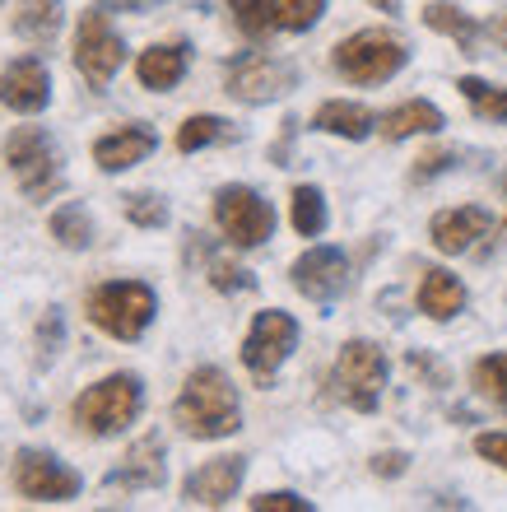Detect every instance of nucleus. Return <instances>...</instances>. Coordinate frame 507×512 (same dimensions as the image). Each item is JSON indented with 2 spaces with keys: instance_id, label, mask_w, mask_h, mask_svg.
<instances>
[{
  "instance_id": "obj_1",
  "label": "nucleus",
  "mask_w": 507,
  "mask_h": 512,
  "mask_svg": "<svg viewBox=\"0 0 507 512\" xmlns=\"http://www.w3.org/2000/svg\"><path fill=\"white\" fill-rule=\"evenodd\" d=\"M173 419L182 424V433L201 438V443H214V438H228V433L242 429V405L233 382L219 373V368H196L182 391L173 401Z\"/></svg>"
},
{
  "instance_id": "obj_2",
  "label": "nucleus",
  "mask_w": 507,
  "mask_h": 512,
  "mask_svg": "<svg viewBox=\"0 0 507 512\" xmlns=\"http://www.w3.org/2000/svg\"><path fill=\"white\" fill-rule=\"evenodd\" d=\"M154 289L140 280H107L89 294V322L112 340H140L154 322Z\"/></svg>"
},
{
  "instance_id": "obj_3",
  "label": "nucleus",
  "mask_w": 507,
  "mask_h": 512,
  "mask_svg": "<svg viewBox=\"0 0 507 512\" xmlns=\"http://www.w3.org/2000/svg\"><path fill=\"white\" fill-rule=\"evenodd\" d=\"M140 401H145L140 378H135V373H112V378L94 382V387L84 391L70 415H75V424H80L84 433H94V438H112V433H121L126 424H135Z\"/></svg>"
},
{
  "instance_id": "obj_4",
  "label": "nucleus",
  "mask_w": 507,
  "mask_h": 512,
  "mask_svg": "<svg viewBox=\"0 0 507 512\" xmlns=\"http://www.w3.org/2000/svg\"><path fill=\"white\" fill-rule=\"evenodd\" d=\"M5 163H10L14 182L28 201H52L61 191V154H56V140L42 126H19L5 140Z\"/></svg>"
},
{
  "instance_id": "obj_5",
  "label": "nucleus",
  "mask_w": 507,
  "mask_h": 512,
  "mask_svg": "<svg viewBox=\"0 0 507 512\" xmlns=\"http://www.w3.org/2000/svg\"><path fill=\"white\" fill-rule=\"evenodd\" d=\"M331 387H335V396H340L349 410H359V415L377 410L382 387H387V354L377 350L373 340H349L345 350L335 354Z\"/></svg>"
},
{
  "instance_id": "obj_6",
  "label": "nucleus",
  "mask_w": 507,
  "mask_h": 512,
  "mask_svg": "<svg viewBox=\"0 0 507 512\" xmlns=\"http://www.w3.org/2000/svg\"><path fill=\"white\" fill-rule=\"evenodd\" d=\"M405 61H410L405 42L382 33V28H363V33L340 42L331 56V66L340 70L349 84H387Z\"/></svg>"
},
{
  "instance_id": "obj_7",
  "label": "nucleus",
  "mask_w": 507,
  "mask_h": 512,
  "mask_svg": "<svg viewBox=\"0 0 507 512\" xmlns=\"http://www.w3.org/2000/svg\"><path fill=\"white\" fill-rule=\"evenodd\" d=\"M121 61H126V42L112 28L103 5H89L80 14V28H75V70H80L89 89H107L117 80Z\"/></svg>"
},
{
  "instance_id": "obj_8",
  "label": "nucleus",
  "mask_w": 507,
  "mask_h": 512,
  "mask_svg": "<svg viewBox=\"0 0 507 512\" xmlns=\"http://www.w3.org/2000/svg\"><path fill=\"white\" fill-rule=\"evenodd\" d=\"M214 224L233 247H261L275 233V210L252 187H219L214 191Z\"/></svg>"
},
{
  "instance_id": "obj_9",
  "label": "nucleus",
  "mask_w": 507,
  "mask_h": 512,
  "mask_svg": "<svg viewBox=\"0 0 507 512\" xmlns=\"http://www.w3.org/2000/svg\"><path fill=\"white\" fill-rule=\"evenodd\" d=\"M294 345H298V322L289 312H280V308L256 312L252 331L242 340V364H247V373H252L256 382H270L280 373L284 359L294 354Z\"/></svg>"
},
{
  "instance_id": "obj_10",
  "label": "nucleus",
  "mask_w": 507,
  "mask_h": 512,
  "mask_svg": "<svg viewBox=\"0 0 507 512\" xmlns=\"http://www.w3.org/2000/svg\"><path fill=\"white\" fill-rule=\"evenodd\" d=\"M247 38H270V33H303L321 19L326 0H228Z\"/></svg>"
},
{
  "instance_id": "obj_11",
  "label": "nucleus",
  "mask_w": 507,
  "mask_h": 512,
  "mask_svg": "<svg viewBox=\"0 0 507 512\" xmlns=\"http://www.w3.org/2000/svg\"><path fill=\"white\" fill-rule=\"evenodd\" d=\"M298 84L294 66L289 61H280V56L270 52H242L233 66H228V94L238 98V103H275V98H284L289 89Z\"/></svg>"
},
{
  "instance_id": "obj_12",
  "label": "nucleus",
  "mask_w": 507,
  "mask_h": 512,
  "mask_svg": "<svg viewBox=\"0 0 507 512\" xmlns=\"http://www.w3.org/2000/svg\"><path fill=\"white\" fill-rule=\"evenodd\" d=\"M14 489H19L28 503H66L80 494V475L70 471L61 457H52V452L24 447V452L14 457Z\"/></svg>"
},
{
  "instance_id": "obj_13",
  "label": "nucleus",
  "mask_w": 507,
  "mask_h": 512,
  "mask_svg": "<svg viewBox=\"0 0 507 512\" xmlns=\"http://www.w3.org/2000/svg\"><path fill=\"white\" fill-rule=\"evenodd\" d=\"M294 289L312 303H331L349 289V261L340 247H312L294 261Z\"/></svg>"
},
{
  "instance_id": "obj_14",
  "label": "nucleus",
  "mask_w": 507,
  "mask_h": 512,
  "mask_svg": "<svg viewBox=\"0 0 507 512\" xmlns=\"http://www.w3.org/2000/svg\"><path fill=\"white\" fill-rule=\"evenodd\" d=\"M242 475H247V457H214V461H205L201 471L187 475L182 499H187L191 508H224V503L238 494Z\"/></svg>"
},
{
  "instance_id": "obj_15",
  "label": "nucleus",
  "mask_w": 507,
  "mask_h": 512,
  "mask_svg": "<svg viewBox=\"0 0 507 512\" xmlns=\"http://www.w3.org/2000/svg\"><path fill=\"white\" fill-rule=\"evenodd\" d=\"M0 103L10 112H24V117L52 103V75H47V66H42L38 56H24V61L5 66V75H0Z\"/></svg>"
},
{
  "instance_id": "obj_16",
  "label": "nucleus",
  "mask_w": 507,
  "mask_h": 512,
  "mask_svg": "<svg viewBox=\"0 0 507 512\" xmlns=\"http://www.w3.org/2000/svg\"><path fill=\"white\" fill-rule=\"evenodd\" d=\"M159 149V135L149 131V126L131 122V126H117V131H107L94 140V163L103 173H126L135 163H145L149 154Z\"/></svg>"
},
{
  "instance_id": "obj_17",
  "label": "nucleus",
  "mask_w": 507,
  "mask_h": 512,
  "mask_svg": "<svg viewBox=\"0 0 507 512\" xmlns=\"http://www.w3.org/2000/svg\"><path fill=\"white\" fill-rule=\"evenodd\" d=\"M489 229H494V215H489V210H480V205H461V210H442V215H433L428 238H433L438 252L461 256V252H470V247L480 243Z\"/></svg>"
},
{
  "instance_id": "obj_18",
  "label": "nucleus",
  "mask_w": 507,
  "mask_h": 512,
  "mask_svg": "<svg viewBox=\"0 0 507 512\" xmlns=\"http://www.w3.org/2000/svg\"><path fill=\"white\" fill-rule=\"evenodd\" d=\"M168 466H163V443L159 438H140V443L121 457L117 471H107L103 485L117 489V494H131V489H159Z\"/></svg>"
},
{
  "instance_id": "obj_19",
  "label": "nucleus",
  "mask_w": 507,
  "mask_h": 512,
  "mask_svg": "<svg viewBox=\"0 0 507 512\" xmlns=\"http://www.w3.org/2000/svg\"><path fill=\"white\" fill-rule=\"evenodd\" d=\"M187 66H191L187 42H159V47L140 52V61H135V80L145 84V89H154V94H168V89L182 84Z\"/></svg>"
},
{
  "instance_id": "obj_20",
  "label": "nucleus",
  "mask_w": 507,
  "mask_h": 512,
  "mask_svg": "<svg viewBox=\"0 0 507 512\" xmlns=\"http://www.w3.org/2000/svg\"><path fill=\"white\" fill-rule=\"evenodd\" d=\"M461 308H466V284L456 280L452 270H424V280H419V312H428L433 322H452Z\"/></svg>"
},
{
  "instance_id": "obj_21",
  "label": "nucleus",
  "mask_w": 507,
  "mask_h": 512,
  "mask_svg": "<svg viewBox=\"0 0 507 512\" xmlns=\"http://www.w3.org/2000/svg\"><path fill=\"white\" fill-rule=\"evenodd\" d=\"M312 126L326 135H345V140H368L373 135V112L363 108V103H345V98H331V103H321Z\"/></svg>"
},
{
  "instance_id": "obj_22",
  "label": "nucleus",
  "mask_w": 507,
  "mask_h": 512,
  "mask_svg": "<svg viewBox=\"0 0 507 512\" xmlns=\"http://www.w3.org/2000/svg\"><path fill=\"white\" fill-rule=\"evenodd\" d=\"M377 131L387 135V140L433 135V131H442V112L433 108V103H424V98H410V103H401V108H391L387 117L377 122Z\"/></svg>"
},
{
  "instance_id": "obj_23",
  "label": "nucleus",
  "mask_w": 507,
  "mask_h": 512,
  "mask_svg": "<svg viewBox=\"0 0 507 512\" xmlns=\"http://www.w3.org/2000/svg\"><path fill=\"white\" fill-rule=\"evenodd\" d=\"M14 33L24 42H33V47H47L61 33V0H19Z\"/></svg>"
},
{
  "instance_id": "obj_24",
  "label": "nucleus",
  "mask_w": 507,
  "mask_h": 512,
  "mask_svg": "<svg viewBox=\"0 0 507 512\" xmlns=\"http://www.w3.org/2000/svg\"><path fill=\"white\" fill-rule=\"evenodd\" d=\"M424 24L438 28V33H447V38H452L466 56H475V42H480V24H475L466 10H456V5H447V0H433V5H424Z\"/></svg>"
},
{
  "instance_id": "obj_25",
  "label": "nucleus",
  "mask_w": 507,
  "mask_h": 512,
  "mask_svg": "<svg viewBox=\"0 0 507 512\" xmlns=\"http://www.w3.org/2000/svg\"><path fill=\"white\" fill-rule=\"evenodd\" d=\"M52 238L61 247H70V252H84V247L94 243V219H89V210H84V205H61L52 215Z\"/></svg>"
},
{
  "instance_id": "obj_26",
  "label": "nucleus",
  "mask_w": 507,
  "mask_h": 512,
  "mask_svg": "<svg viewBox=\"0 0 507 512\" xmlns=\"http://www.w3.org/2000/svg\"><path fill=\"white\" fill-rule=\"evenodd\" d=\"M233 126L224 122V117H187V122L177 126V149L182 154H196V149L205 145H219V140H233Z\"/></svg>"
},
{
  "instance_id": "obj_27",
  "label": "nucleus",
  "mask_w": 507,
  "mask_h": 512,
  "mask_svg": "<svg viewBox=\"0 0 507 512\" xmlns=\"http://www.w3.org/2000/svg\"><path fill=\"white\" fill-rule=\"evenodd\" d=\"M470 378H475V391H480L484 401H494V405L507 410V350L503 354H484Z\"/></svg>"
},
{
  "instance_id": "obj_28",
  "label": "nucleus",
  "mask_w": 507,
  "mask_h": 512,
  "mask_svg": "<svg viewBox=\"0 0 507 512\" xmlns=\"http://www.w3.org/2000/svg\"><path fill=\"white\" fill-rule=\"evenodd\" d=\"M294 229L303 238H317L326 229V201L317 187H294Z\"/></svg>"
},
{
  "instance_id": "obj_29",
  "label": "nucleus",
  "mask_w": 507,
  "mask_h": 512,
  "mask_svg": "<svg viewBox=\"0 0 507 512\" xmlns=\"http://www.w3.org/2000/svg\"><path fill=\"white\" fill-rule=\"evenodd\" d=\"M461 94L475 103V112L480 117H489V122H507V89H494V84H484V80H461Z\"/></svg>"
},
{
  "instance_id": "obj_30",
  "label": "nucleus",
  "mask_w": 507,
  "mask_h": 512,
  "mask_svg": "<svg viewBox=\"0 0 507 512\" xmlns=\"http://www.w3.org/2000/svg\"><path fill=\"white\" fill-rule=\"evenodd\" d=\"M121 205H126V219H131V224H140V229H163V224H168V205H163V196L131 191Z\"/></svg>"
},
{
  "instance_id": "obj_31",
  "label": "nucleus",
  "mask_w": 507,
  "mask_h": 512,
  "mask_svg": "<svg viewBox=\"0 0 507 512\" xmlns=\"http://www.w3.org/2000/svg\"><path fill=\"white\" fill-rule=\"evenodd\" d=\"M210 284H214V289H224V294H238V289H252L256 280L242 266L224 261V256H214V261H210Z\"/></svg>"
},
{
  "instance_id": "obj_32",
  "label": "nucleus",
  "mask_w": 507,
  "mask_h": 512,
  "mask_svg": "<svg viewBox=\"0 0 507 512\" xmlns=\"http://www.w3.org/2000/svg\"><path fill=\"white\" fill-rule=\"evenodd\" d=\"M252 512H312V503L298 494H256Z\"/></svg>"
},
{
  "instance_id": "obj_33",
  "label": "nucleus",
  "mask_w": 507,
  "mask_h": 512,
  "mask_svg": "<svg viewBox=\"0 0 507 512\" xmlns=\"http://www.w3.org/2000/svg\"><path fill=\"white\" fill-rule=\"evenodd\" d=\"M456 163V154L452 149H433V154H424V159L414 163V182H428V177H438V173H447V168H452Z\"/></svg>"
},
{
  "instance_id": "obj_34",
  "label": "nucleus",
  "mask_w": 507,
  "mask_h": 512,
  "mask_svg": "<svg viewBox=\"0 0 507 512\" xmlns=\"http://www.w3.org/2000/svg\"><path fill=\"white\" fill-rule=\"evenodd\" d=\"M475 452L507 471V433H480V438H475Z\"/></svg>"
},
{
  "instance_id": "obj_35",
  "label": "nucleus",
  "mask_w": 507,
  "mask_h": 512,
  "mask_svg": "<svg viewBox=\"0 0 507 512\" xmlns=\"http://www.w3.org/2000/svg\"><path fill=\"white\" fill-rule=\"evenodd\" d=\"M405 466H410V457H405V452H377V457H373V475H387V480L405 475Z\"/></svg>"
},
{
  "instance_id": "obj_36",
  "label": "nucleus",
  "mask_w": 507,
  "mask_h": 512,
  "mask_svg": "<svg viewBox=\"0 0 507 512\" xmlns=\"http://www.w3.org/2000/svg\"><path fill=\"white\" fill-rule=\"evenodd\" d=\"M489 38H494L498 47H503V52H507V10H503V14H494V19H489Z\"/></svg>"
},
{
  "instance_id": "obj_37",
  "label": "nucleus",
  "mask_w": 507,
  "mask_h": 512,
  "mask_svg": "<svg viewBox=\"0 0 507 512\" xmlns=\"http://www.w3.org/2000/svg\"><path fill=\"white\" fill-rule=\"evenodd\" d=\"M149 5H159V0H117V10H149Z\"/></svg>"
},
{
  "instance_id": "obj_38",
  "label": "nucleus",
  "mask_w": 507,
  "mask_h": 512,
  "mask_svg": "<svg viewBox=\"0 0 507 512\" xmlns=\"http://www.w3.org/2000/svg\"><path fill=\"white\" fill-rule=\"evenodd\" d=\"M368 5H377L382 14H396V10H401V0H368Z\"/></svg>"
},
{
  "instance_id": "obj_39",
  "label": "nucleus",
  "mask_w": 507,
  "mask_h": 512,
  "mask_svg": "<svg viewBox=\"0 0 507 512\" xmlns=\"http://www.w3.org/2000/svg\"><path fill=\"white\" fill-rule=\"evenodd\" d=\"M503 191H507V177H503Z\"/></svg>"
}]
</instances>
